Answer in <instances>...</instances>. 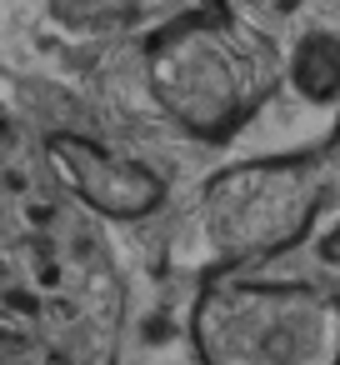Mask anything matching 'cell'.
I'll use <instances>...</instances> for the list:
<instances>
[{"instance_id": "6da1fadb", "label": "cell", "mask_w": 340, "mask_h": 365, "mask_svg": "<svg viewBox=\"0 0 340 365\" xmlns=\"http://www.w3.org/2000/svg\"><path fill=\"white\" fill-rule=\"evenodd\" d=\"M145 86L185 135L230 140L285 86V51L265 26L200 6L145 41Z\"/></svg>"}, {"instance_id": "7a4b0ae2", "label": "cell", "mask_w": 340, "mask_h": 365, "mask_svg": "<svg viewBox=\"0 0 340 365\" xmlns=\"http://www.w3.org/2000/svg\"><path fill=\"white\" fill-rule=\"evenodd\" d=\"M330 205H340V120L325 140L295 155L240 160L210 175L195 225L205 255L225 270H240L295 250Z\"/></svg>"}, {"instance_id": "3957f363", "label": "cell", "mask_w": 340, "mask_h": 365, "mask_svg": "<svg viewBox=\"0 0 340 365\" xmlns=\"http://www.w3.org/2000/svg\"><path fill=\"white\" fill-rule=\"evenodd\" d=\"M200 365H340V295L305 280L215 275L190 310Z\"/></svg>"}, {"instance_id": "277c9868", "label": "cell", "mask_w": 340, "mask_h": 365, "mask_svg": "<svg viewBox=\"0 0 340 365\" xmlns=\"http://www.w3.org/2000/svg\"><path fill=\"white\" fill-rule=\"evenodd\" d=\"M46 150H51L61 180L105 220H145L165 200V180L145 160L120 155L105 140H91V135H76V130H56L46 140Z\"/></svg>"}, {"instance_id": "5b68a950", "label": "cell", "mask_w": 340, "mask_h": 365, "mask_svg": "<svg viewBox=\"0 0 340 365\" xmlns=\"http://www.w3.org/2000/svg\"><path fill=\"white\" fill-rule=\"evenodd\" d=\"M285 81L305 101H335L340 96V41L315 31L285 56Z\"/></svg>"}, {"instance_id": "8992f818", "label": "cell", "mask_w": 340, "mask_h": 365, "mask_svg": "<svg viewBox=\"0 0 340 365\" xmlns=\"http://www.w3.org/2000/svg\"><path fill=\"white\" fill-rule=\"evenodd\" d=\"M160 0H51V16L66 31H120L145 21Z\"/></svg>"}, {"instance_id": "52a82bcc", "label": "cell", "mask_w": 340, "mask_h": 365, "mask_svg": "<svg viewBox=\"0 0 340 365\" xmlns=\"http://www.w3.org/2000/svg\"><path fill=\"white\" fill-rule=\"evenodd\" d=\"M210 11H225V16H235V21H250V26H270V21H280V16H290L300 0H205Z\"/></svg>"}, {"instance_id": "ba28073f", "label": "cell", "mask_w": 340, "mask_h": 365, "mask_svg": "<svg viewBox=\"0 0 340 365\" xmlns=\"http://www.w3.org/2000/svg\"><path fill=\"white\" fill-rule=\"evenodd\" d=\"M315 245H320V260H325L330 270H340V220H330V225L315 235Z\"/></svg>"}]
</instances>
